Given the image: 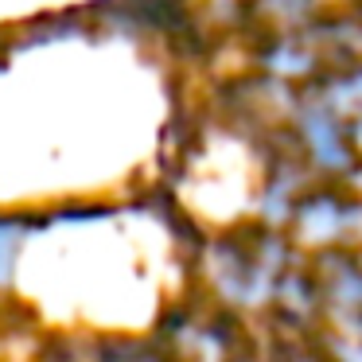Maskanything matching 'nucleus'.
Listing matches in <instances>:
<instances>
[{
  "label": "nucleus",
  "mask_w": 362,
  "mask_h": 362,
  "mask_svg": "<svg viewBox=\"0 0 362 362\" xmlns=\"http://www.w3.org/2000/svg\"><path fill=\"white\" fill-rule=\"evenodd\" d=\"M273 362H331V354L327 351H315V346L300 343V339H288V343H284V354H281V358H273Z\"/></svg>",
  "instance_id": "nucleus-1"
},
{
  "label": "nucleus",
  "mask_w": 362,
  "mask_h": 362,
  "mask_svg": "<svg viewBox=\"0 0 362 362\" xmlns=\"http://www.w3.org/2000/svg\"><path fill=\"white\" fill-rule=\"evenodd\" d=\"M327 354H331V362H362V331L343 335L339 343H331Z\"/></svg>",
  "instance_id": "nucleus-2"
}]
</instances>
